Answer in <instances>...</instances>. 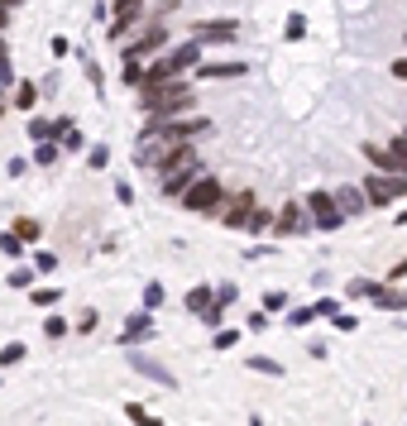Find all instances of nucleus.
Here are the masks:
<instances>
[{
    "mask_svg": "<svg viewBox=\"0 0 407 426\" xmlns=\"http://www.w3.org/2000/svg\"><path fill=\"white\" fill-rule=\"evenodd\" d=\"M139 106L149 110V115H187L192 110V87H187V77H168V82H158V87H139Z\"/></svg>",
    "mask_w": 407,
    "mask_h": 426,
    "instance_id": "f257e3e1",
    "label": "nucleus"
},
{
    "mask_svg": "<svg viewBox=\"0 0 407 426\" xmlns=\"http://www.w3.org/2000/svg\"><path fill=\"white\" fill-rule=\"evenodd\" d=\"M182 206L192 215H211V211H220V202H225V187L216 182V178H206V173H197L192 182H187V192L178 197Z\"/></svg>",
    "mask_w": 407,
    "mask_h": 426,
    "instance_id": "f03ea898",
    "label": "nucleus"
},
{
    "mask_svg": "<svg viewBox=\"0 0 407 426\" xmlns=\"http://www.w3.org/2000/svg\"><path fill=\"white\" fill-rule=\"evenodd\" d=\"M359 192H364L369 206H388V202H403L407 197V178H398V173H369L359 182Z\"/></svg>",
    "mask_w": 407,
    "mask_h": 426,
    "instance_id": "7ed1b4c3",
    "label": "nucleus"
},
{
    "mask_svg": "<svg viewBox=\"0 0 407 426\" xmlns=\"http://www.w3.org/2000/svg\"><path fill=\"white\" fill-rule=\"evenodd\" d=\"M302 206H306V215H311V225H316V230H340V220H345L331 192H306Z\"/></svg>",
    "mask_w": 407,
    "mask_h": 426,
    "instance_id": "20e7f679",
    "label": "nucleus"
},
{
    "mask_svg": "<svg viewBox=\"0 0 407 426\" xmlns=\"http://www.w3.org/2000/svg\"><path fill=\"white\" fill-rule=\"evenodd\" d=\"M125 350H129L125 359H129L134 374H144V379H154V383H163V388H178V374H173L168 364H158L154 354H139V345H125Z\"/></svg>",
    "mask_w": 407,
    "mask_h": 426,
    "instance_id": "39448f33",
    "label": "nucleus"
},
{
    "mask_svg": "<svg viewBox=\"0 0 407 426\" xmlns=\"http://www.w3.org/2000/svg\"><path fill=\"white\" fill-rule=\"evenodd\" d=\"M187 39H197V43H235L240 39V24L235 19H202V24H192L187 29Z\"/></svg>",
    "mask_w": 407,
    "mask_h": 426,
    "instance_id": "423d86ee",
    "label": "nucleus"
},
{
    "mask_svg": "<svg viewBox=\"0 0 407 426\" xmlns=\"http://www.w3.org/2000/svg\"><path fill=\"white\" fill-rule=\"evenodd\" d=\"M163 43H168V29H163V19H154V24H149V29H144V34H139L129 48H120V53H125V58H139V63H149L154 53H163Z\"/></svg>",
    "mask_w": 407,
    "mask_h": 426,
    "instance_id": "0eeeda50",
    "label": "nucleus"
},
{
    "mask_svg": "<svg viewBox=\"0 0 407 426\" xmlns=\"http://www.w3.org/2000/svg\"><path fill=\"white\" fill-rule=\"evenodd\" d=\"M273 230H278L283 239H293V235H306V230H311V215H306L302 202H288L283 211L273 215Z\"/></svg>",
    "mask_w": 407,
    "mask_h": 426,
    "instance_id": "6e6552de",
    "label": "nucleus"
},
{
    "mask_svg": "<svg viewBox=\"0 0 407 426\" xmlns=\"http://www.w3.org/2000/svg\"><path fill=\"white\" fill-rule=\"evenodd\" d=\"M254 202H259L254 192H235V197L220 206V225H225V230H244V220H249V211H254Z\"/></svg>",
    "mask_w": 407,
    "mask_h": 426,
    "instance_id": "1a4fd4ad",
    "label": "nucleus"
},
{
    "mask_svg": "<svg viewBox=\"0 0 407 426\" xmlns=\"http://www.w3.org/2000/svg\"><path fill=\"white\" fill-rule=\"evenodd\" d=\"M154 335V317H149V307L144 312H134V317L125 321V330H120V345H144Z\"/></svg>",
    "mask_w": 407,
    "mask_h": 426,
    "instance_id": "9d476101",
    "label": "nucleus"
},
{
    "mask_svg": "<svg viewBox=\"0 0 407 426\" xmlns=\"http://www.w3.org/2000/svg\"><path fill=\"white\" fill-rule=\"evenodd\" d=\"M374 307L379 312H407V288H393V283H374Z\"/></svg>",
    "mask_w": 407,
    "mask_h": 426,
    "instance_id": "9b49d317",
    "label": "nucleus"
},
{
    "mask_svg": "<svg viewBox=\"0 0 407 426\" xmlns=\"http://www.w3.org/2000/svg\"><path fill=\"white\" fill-rule=\"evenodd\" d=\"M197 173H202V158H197V163H182V168H173V173H163V197H182Z\"/></svg>",
    "mask_w": 407,
    "mask_h": 426,
    "instance_id": "f8f14e48",
    "label": "nucleus"
},
{
    "mask_svg": "<svg viewBox=\"0 0 407 426\" xmlns=\"http://www.w3.org/2000/svg\"><path fill=\"white\" fill-rule=\"evenodd\" d=\"M197 67H202V82H240V77H249L244 63H197Z\"/></svg>",
    "mask_w": 407,
    "mask_h": 426,
    "instance_id": "ddd939ff",
    "label": "nucleus"
},
{
    "mask_svg": "<svg viewBox=\"0 0 407 426\" xmlns=\"http://www.w3.org/2000/svg\"><path fill=\"white\" fill-rule=\"evenodd\" d=\"M364 158L374 163V173H398L403 178V163H398V153L388 144H364Z\"/></svg>",
    "mask_w": 407,
    "mask_h": 426,
    "instance_id": "4468645a",
    "label": "nucleus"
},
{
    "mask_svg": "<svg viewBox=\"0 0 407 426\" xmlns=\"http://www.w3.org/2000/svg\"><path fill=\"white\" fill-rule=\"evenodd\" d=\"M331 197H335V206H340V215H345V220H350V215H364V211H369L364 192H359V187H350V182H345L340 192H331Z\"/></svg>",
    "mask_w": 407,
    "mask_h": 426,
    "instance_id": "2eb2a0df",
    "label": "nucleus"
},
{
    "mask_svg": "<svg viewBox=\"0 0 407 426\" xmlns=\"http://www.w3.org/2000/svg\"><path fill=\"white\" fill-rule=\"evenodd\" d=\"M67 125H72V120H43V115H29V125H24V129H29V139L39 144V139H58Z\"/></svg>",
    "mask_w": 407,
    "mask_h": 426,
    "instance_id": "dca6fc26",
    "label": "nucleus"
},
{
    "mask_svg": "<svg viewBox=\"0 0 407 426\" xmlns=\"http://www.w3.org/2000/svg\"><path fill=\"white\" fill-rule=\"evenodd\" d=\"M139 10H144V0H115V24H110V39H120V34L139 19Z\"/></svg>",
    "mask_w": 407,
    "mask_h": 426,
    "instance_id": "f3484780",
    "label": "nucleus"
},
{
    "mask_svg": "<svg viewBox=\"0 0 407 426\" xmlns=\"http://www.w3.org/2000/svg\"><path fill=\"white\" fill-rule=\"evenodd\" d=\"M58 153H63V144H58V139H39L34 163H39V168H53V163H58Z\"/></svg>",
    "mask_w": 407,
    "mask_h": 426,
    "instance_id": "a211bd4d",
    "label": "nucleus"
},
{
    "mask_svg": "<svg viewBox=\"0 0 407 426\" xmlns=\"http://www.w3.org/2000/svg\"><path fill=\"white\" fill-rule=\"evenodd\" d=\"M244 230H249V235H264V230H273V211H264V206L254 202V211H249V220H244Z\"/></svg>",
    "mask_w": 407,
    "mask_h": 426,
    "instance_id": "6ab92c4d",
    "label": "nucleus"
},
{
    "mask_svg": "<svg viewBox=\"0 0 407 426\" xmlns=\"http://www.w3.org/2000/svg\"><path fill=\"white\" fill-rule=\"evenodd\" d=\"M10 230H14V235H19V239H24V244H34V239H39V235H43V225H39V220H34V215H19V220H14V225H10Z\"/></svg>",
    "mask_w": 407,
    "mask_h": 426,
    "instance_id": "aec40b11",
    "label": "nucleus"
},
{
    "mask_svg": "<svg viewBox=\"0 0 407 426\" xmlns=\"http://www.w3.org/2000/svg\"><path fill=\"white\" fill-rule=\"evenodd\" d=\"M211 302H216V292H211V288H192V292H187V312H192V317H202Z\"/></svg>",
    "mask_w": 407,
    "mask_h": 426,
    "instance_id": "412c9836",
    "label": "nucleus"
},
{
    "mask_svg": "<svg viewBox=\"0 0 407 426\" xmlns=\"http://www.w3.org/2000/svg\"><path fill=\"white\" fill-rule=\"evenodd\" d=\"M87 168H110V144H87Z\"/></svg>",
    "mask_w": 407,
    "mask_h": 426,
    "instance_id": "4be33fe9",
    "label": "nucleus"
},
{
    "mask_svg": "<svg viewBox=\"0 0 407 426\" xmlns=\"http://www.w3.org/2000/svg\"><path fill=\"white\" fill-rule=\"evenodd\" d=\"M58 144H63L67 153H82V149H87V139H82V129H77V125H67V129L58 134Z\"/></svg>",
    "mask_w": 407,
    "mask_h": 426,
    "instance_id": "5701e85b",
    "label": "nucleus"
},
{
    "mask_svg": "<svg viewBox=\"0 0 407 426\" xmlns=\"http://www.w3.org/2000/svg\"><path fill=\"white\" fill-rule=\"evenodd\" d=\"M24 354H29V350H24L19 340H10V345L0 350V369H14V364H24Z\"/></svg>",
    "mask_w": 407,
    "mask_h": 426,
    "instance_id": "b1692460",
    "label": "nucleus"
},
{
    "mask_svg": "<svg viewBox=\"0 0 407 426\" xmlns=\"http://www.w3.org/2000/svg\"><path fill=\"white\" fill-rule=\"evenodd\" d=\"M244 364H249L254 374H269V379H278V374H283V364H278V359H264V354H249Z\"/></svg>",
    "mask_w": 407,
    "mask_h": 426,
    "instance_id": "393cba45",
    "label": "nucleus"
},
{
    "mask_svg": "<svg viewBox=\"0 0 407 426\" xmlns=\"http://www.w3.org/2000/svg\"><path fill=\"white\" fill-rule=\"evenodd\" d=\"M0 254H5V259H19V254H24V239H19L14 230H5V235H0Z\"/></svg>",
    "mask_w": 407,
    "mask_h": 426,
    "instance_id": "a878e982",
    "label": "nucleus"
},
{
    "mask_svg": "<svg viewBox=\"0 0 407 426\" xmlns=\"http://www.w3.org/2000/svg\"><path fill=\"white\" fill-rule=\"evenodd\" d=\"M34 101H39V87H34V82H19V92H14V106H19V110H34Z\"/></svg>",
    "mask_w": 407,
    "mask_h": 426,
    "instance_id": "bb28decb",
    "label": "nucleus"
},
{
    "mask_svg": "<svg viewBox=\"0 0 407 426\" xmlns=\"http://www.w3.org/2000/svg\"><path fill=\"white\" fill-rule=\"evenodd\" d=\"M311 321H316V307H293V312H288V326H293V330H306Z\"/></svg>",
    "mask_w": 407,
    "mask_h": 426,
    "instance_id": "cd10ccee",
    "label": "nucleus"
},
{
    "mask_svg": "<svg viewBox=\"0 0 407 426\" xmlns=\"http://www.w3.org/2000/svg\"><path fill=\"white\" fill-rule=\"evenodd\" d=\"M58 302H63L58 288H34V307H58Z\"/></svg>",
    "mask_w": 407,
    "mask_h": 426,
    "instance_id": "c85d7f7f",
    "label": "nucleus"
},
{
    "mask_svg": "<svg viewBox=\"0 0 407 426\" xmlns=\"http://www.w3.org/2000/svg\"><path fill=\"white\" fill-rule=\"evenodd\" d=\"M43 335H48V340H63V335H67V317H48L43 321Z\"/></svg>",
    "mask_w": 407,
    "mask_h": 426,
    "instance_id": "c756f323",
    "label": "nucleus"
},
{
    "mask_svg": "<svg viewBox=\"0 0 407 426\" xmlns=\"http://www.w3.org/2000/svg\"><path fill=\"white\" fill-rule=\"evenodd\" d=\"M125 82H129V87L144 82V63H139V58H125Z\"/></svg>",
    "mask_w": 407,
    "mask_h": 426,
    "instance_id": "7c9ffc66",
    "label": "nucleus"
},
{
    "mask_svg": "<svg viewBox=\"0 0 407 426\" xmlns=\"http://www.w3.org/2000/svg\"><path fill=\"white\" fill-rule=\"evenodd\" d=\"M144 307H149V312L163 307V283H149V288H144Z\"/></svg>",
    "mask_w": 407,
    "mask_h": 426,
    "instance_id": "2f4dec72",
    "label": "nucleus"
},
{
    "mask_svg": "<svg viewBox=\"0 0 407 426\" xmlns=\"http://www.w3.org/2000/svg\"><path fill=\"white\" fill-rule=\"evenodd\" d=\"M235 340H240V330H235V326H216V350H230Z\"/></svg>",
    "mask_w": 407,
    "mask_h": 426,
    "instance_id": "473e14b6",
    "label": "nucleus"
},
{
    "mask_svg": "<svg viewBox=\"0 0 407 426\" xmlns=\"http://www.w3.org/2000/svg\"><path fill=\"white\" fill-rule=\"evenodd\" d=\"M34 268H39V273H53V268H58V254L39 249V254H34Z\"/></svg>",
    "mask_w": 407,
    "mask_h": 426,
    "instance_id": "72a5a7b5",
    "label": "nucleus"
},
{
    "mask_svg": "<svg viewBox=\"0 0 407 426\" xmlns=\"http://www.w3.org/2000/svg\"><path fill=\"white\" fill-rule=\"evenodd\" d=\"M5 283H10V288H34V268H14Z\"/></svg>",
    "mask_w": 407,
    "mask_h": 426,
    "instance_id": "f704fd0d",
    "label": "nucleus"
},
{
    "mask_svg": "<svg viewBox=\"0 0 407 426\" xmlns=\"http://www.w3.org/2000/svg\"><path fill=\"white\" fill-rule=\"evenodd\" d=\"M316 317L335 321V317H340V302H335V297H321V302H316Z\"/></svg>",
    "mask_w": 407,
    "mask_h": 426,
    "instance_id": "c9c22d12",
    "label": "nucleus"
},
{
    "mask_svg": "<svg viewBox=\"0 0 407 426\" xmlns=\"http://www.w3.org/2000/svg\"><path fill=\"white\" fill-rule=\"evenodd\" d=\"M388 149L398 153V163H403V178H407V134H393V139H388Z\"/></svg>",
    "mask_w": 407,
    "mask_h": 426,
    "instance_id": "e433bc0d",
    "label": "nucleus"
},
{
    "mask_svg": "<svg viewBox=\"0 0 407 426\" xmlns=\"http://www.w3.org/2000/svg\"><path fill=\"white\" fill-rule=\"evenodd\" d=\"M96 321H101V312H92V307H87V312L77 317V330H82V335H92V330H96Z\"/></svg>",
    "mask_w": 407,
    "mask_h": 426,
    "instance_id": "4c0bfd02",
    "label": "nucleus"
},
{
    "mask_svg": "<svg viewBox=\"0 0 407 426\" xmlns=\"http://www.w3.org/2000/svg\"><path fill=\"white\" fill-rule=\"evenodd\" d=\"M202 321H206V326H211V330H216V326L225 321V307H220V302H211V307H206V312H202Z\"/></svg>",
    "mask_w": 407,
    "mask_h": 426,
    "instance_id": "58836bf2",
    "label": "nucleus"
},
{
    "mask_svg": "<svg viewBox=\"0 0 407 426\" xmlns=\"http://www.w3.org/2000/svg\"><path fill=\"white\" fill-rule=\"evenodd\" d=\"M235 297H240V288H235V283H220V288H216V302H220V307H230Z\"/></svg>",
    "mask_w": 407,
    "mask_h": 426,
    "instance_id": "ea45409f",
    "label": "nucleus"
},
{
    "mask_svg": "<svg viewBox=\"0 0 407 426\" xmlns=\"http://www.w3.org/2000/svg\"><path fill=\"white\" fill-rule=\"evenodd\" d=\"M14 87V67H10V53H0V92Z\"/></svg>",
    "mask_w": 407,
    "mask_h": 426,
    "instance_id": "a19ab883",
    "label": "nucleus"
},
{
    "mask_svg": "<svg viewBox=\"0 0 407 426\" xmlns=\"http://www.w3.org/2000/svg\"><path fill=\"white\" fill-rule=\"evenodd\" d=\"M283 307H288V292H269L264 297V312H283Z\"/></svg>",
    "mask_w": 407,
    "mask_h": 426,
    "instance_id": "79ce46f5",
    "label": "nucleus"
},
{
    "mask_svg": "<svg viewBox=\"0 0 407 426\" xmlns=\"http://www.w3.org/2000/svg\"><path fill=\"white\" fill-rule=\"evenodd\" d=\"M369 292H374L369 278H355V283H350V297H369Z\"/></svg>",
    "mask_w": 407,
    "mask_h": 426,
    "instance_id": "37998d69",
    "label": "nucleus"
},
{
    "mask_svg": "<svg viewBox=\"0 0 407 426\" xmlns=\"http://www.w3.org/2000/svg\"><path fill=\"white\" fill-rule=\"evenodd\" d=\"M283 34H288V39H302V34H306L302 14H293V19H288V29H283Z\"/></svg>",
    "mask_w": 407,
    "mask_h": 426,
    "instance_id": "c03bdc74",
    "label": "nucleus"
},
{
    "mask_svg": "<svg viewBox=\"0 0 407 426\" xmlns=\"http://www.w3.org/2000/svg\"><path fill=\"white\" fill-rule=\"evenodd\" d=\"M48 48H53V58H67V53H72V43H67V39H63V34H58V39H53V43H48Z\"/></svg>",
    "mask_w": 407,
    "mask_h": 426,
    "instance_id": "a18cd8bd",
    "label": "nucleus"
},
{
    "mask_svg": "<svg viewBox=\"0 0 407 426\" xmlns=\"http://www.w3.org/2000/svg\"><path fill=\"white\" fill-rule=\"evenodd\" d=\"M331 326H335V330H355V326H359V321H355V317H350V312H340V317H335V321H331Z\"/></svg>",
    "mask_w": 407,
    "mask_h": 426,
    "instance_id": "49530a36",
    "label": "nucleus"
},
{
    "mask_svg": "<svg viewBox=\"0 0 407 426\" xmlns=\"http://www.w3.org/2000/svg\"><path fill=\"white\" fill-rule=\"evenodd\" d=\"M388 72H393L398 82H407V53H403V58H393V67H388Z\"/></svg>",
    "mask_w": 407,
    "mask_h": 426,
    "instance_id": "de8ad7c7",
    "label": "nucleus"
},
{
    "mask_svg": "<svg viewBox=\"0 0 407 426\" xmlns=\"http://www.w3.org/2000/svg\"><path fill=\"white\" fill-rule=\"evenodd\" d=\"M115 197H120V202L129 206V202H134V187H129V182H115Z\"/></svg>",
    "mask_w": 407,
    "mask_h": 426,
    "instance_id": "09e8293b",
    "label": "nucleus"
},
{
    "mask_svg": "<svg viewBox=\"0 0 407 426\" xmlns=\"http://www.w3.org/2000/svg\"><path fill=\"white\" fill-rule=\"evenodd\" d=\"M125 417H129V422H149V412H144L139 403H129V407H125Z\"/></svg>",
    "mask_w": 407,
    "mask_h": 426,
    "instance_id": "8fccbe9b",
    "label": "nucleus"
},
{
    "mask_svg": "<svg viewBox=\"0 0 407 426\" xmlns=\"http://www.w3.org/2000/svg\"><path fill=\"white\" fill-rule=\"evenodd\" d=\"M87 77H92V87H96V92H101V82H105V77H101V67H96V63H92V58H87Z\"/></svg>",
    "mask_w": 407,
    "mask_h": 426,
    "instance_id": "3c124183",
    "label": "nucleus"
},
{
    "mask_svg": "<svg viewBox=\"0 0 407 426\" xmlns=\"http://www.w3.org/2000/svg\"><path fill=\"white\" fill-rule=\"evenodd\" d=\"M388 278H407V259H398V264H393V273H388Z\"/></svg>",
    "mask_w": 407,
    "mask_h": 426,
    "instance_id": "603ef678",
    "label": "nucleus"
},
{
    "mask_svg": "<svg viewBox=\"0 0 407 426\" xmlns=\"http://www.w3.org/2000/svg\"><path fill=\"white\" fill-rule=\"evenodd\" d=\"M398 225H407V211H398Z\"/></svg>",
    "mask_w": 407,
    "mask_h": 426,
    "instance_id": "864d4df0",
    "label": "nucleus"
},
{
    "mask_svg": "<svg viewBox=\"0 0 407 426\" xmlns=\"http://www.w3.org/2000/svg\"><path fill=\"white\" fill-rule=\"evenodd\" d=\"M0 53H5V34H0Z\"/></svg>",
    "mask_w": 407,
    "mask_h": 426,
    "instance_id": "5fc2aeb1",
    "label": "nucleus"
},
{
    "mask_svg": "<svg viewBox=\"0 0 407 426\" xmlns=\"http://www.w3.org/2000/svg\"><path fill=\"white\" fill-rule=\"evenodd\" d=\"M0 115H5V101H0Z\"/></svg>",
    "mask_w": 407,
    "mask_h": 426,
    "instance_id": "6e6d98bb",
    "label": "nucleus"
},
{
    "mask_svg": "<svg viewBox=\"0 0 407 426\" xmlns=\"http://www.w3.org/2000/svg\"><path fill=\"white\" fill-rule=\"evenodd\" d=\"M403 134H407V129H403Z\"/></svg>",
    "mask_w": 407,
    "mask_h": 426,
    "instance_id": "4d7b16f0",
    "label": "nucleus"
}]
</instances>
